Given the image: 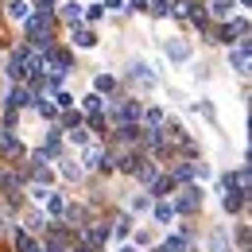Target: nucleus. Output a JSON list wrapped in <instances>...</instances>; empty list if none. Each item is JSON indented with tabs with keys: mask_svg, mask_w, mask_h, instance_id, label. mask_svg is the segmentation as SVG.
<instances>
[{
	"mask_svg": "<svg viewBox=\"0 0 252 252\" xmlns=\"http://www.w3.org/2000/svg\"><path fill=\"white\" fill-rule=\"evenodd\" d=\"M105 90H113V78L109 74H97V94H105Z\"/></svg>",
	"mask_w": 252,
	"mask_h": 252,
	"instance_id": "nucleus-27",
	"label": "nucleus"
},
{
	"mask_svg": "<svg viewBox=\"0 0 252 252\" xmlns=\"http://www.w3.org/2000/svg\"><path fill=\"white\" fill-rule=\"evenodd\" d=\"M210 252H233V249H229V233H225V229H214V233H210Z\"/></svg>",
	"mask_w": 252,
	"mask_h": 252,
	"instance_id": "nucleus-6",
	"label": "nucleus"
},
{
	"mask_svg": "<svg viewBox=\"0 0 252 252\" xmlns=\"http://www.w3.org/2000/svg\"><path fill=\"white\" fill-rule=\"evenodd\" d=\"M214 16L229 20V16H233V0H214Z\"/></svg>",
	"mask_w": 252,
	"mask_h": 252,
	"instance_id": "nucleus-19",
	"label": "nucleus"
},
{
	"mask_svg": "<svg viewBox=\"0 0 252 252\" xmlns=\"http://www.w3.org/2000/svg\"><path fill=\"white\" fill-rule=\"evenodd\" d=\"M136 117H140V105H136V101H125V105L117 109V121H121V125H132Z\"/></svg>",
	"mask_w": 252,
	"mask_h": 252,
	"instance_id": "nucleus-7",
	"label": "nucleus"
},
{
	"mask_svg": "<svg viewBox=\"0 0 252 252\" xmlns=\"http://www.w3.org/2000/svg\"><path fill=\"white\" fill-rule=\"evenodd\" d=\"M74 252H97V249H90V245H78V249H74Z\"/></svg>",
	"mask_w": 252,
	"mask_h": 252,
	"instance_id": "nucleus-33",
	"label": "nucleus"
},
{
	"mask_svg": "<svg viewBox=\"0 0 252 252\" xmlns=\"http://www.w3.org/2000/svg\"><path fill=\"white\" fill-rule=\"evenodd\" d=\"M229 66H233L237 74H249V39H241V43H237V51L229 55Z\"/></svg>",
	"mask_w": 252,
	"mask_h": 252,
	"instance_id": "nucleus-2",
	"label": "nucleus"
},
{
	"mask_svg": "<svg viewBox=\"0 0 252 252\" xmlns=\"http://www.w3.org/2000/svg\"><path fill=\"white\" fill-rule=\"evenodd\" d=\"M0 148H4V156H24V144L12 140V132H0Z\"/></svg>",
	"mask_w": 252,
	"mask_h": 252,
	"instance_id": "nucleus-8",
	"label": "nucleus"
},
{
	"mask_svg": "<svg viewBox=\"0 0 252 252\" xmlns=\"http://www.w3.org/2000/svg\"><path fill=\"white\" fill-rule=\"evenodd\" d=\"M35 97H32V90H24V86H20V90H12V94H8V105H12V109H28V105H32Z\"/></svg>",
	"mask_w": 252,
	"mask_h": 252,
	"instance_id": "nucleus-5",
	"label": "nucleus"
},
{
	"mask_svg": "<svg viewBox=\"0 0 252 252\" xmlns=\"http://www.w3.org/2000/svg\"><path fill=\"white\" fill-rule=\"evenodd\" d=\"M82 105H86L90 113H101V105H105V101H101V94H90L86 101H82Z\"/></svg>",
	"mask_w": 252,
	"mask_h": 252,
	"instance_id": "nucleus-23",
	"label": "nucleus"
},
{
	"mask_svg": "<svg viewBox=\"0 0 252 252\" xmlns=\"http://www.w3.org/2000/svg\"><path fill=\"white\" fill-rule=\"evenodd\" d=\"M70 144H78V148H86V144H90V132H86V128L78 125L74 132H70Z\"/></svg>",
	"mask_w": 252,
	"mask_h": 252,
	"instance_id": "nucleus-21",
	"label": "nucleus"
},
{
	"mask_svg": "<svg viewBox=\"0 0 252 252\" xmlns=\"http://www.w3.org/2000/svg\"><path fill=\"white\" fill-rule=\"evenodd\" d=\"M167 59H171V63H187L190 47H187V43H167Z\"/></svg>",
	"mask_w": 252,
	"mask_h": 252,
	"instance_id": "nucleus-9",
	"label": "nucleus"
},
{
	"mask_svg": "<svg viewBox=\"0 0 252 252\" xmlns=\"http://www.w3.org/2000/svg\"><path fill=\"white\" fill-rule=\"evenodd\" d=\"M175 179H179V183H190V179H194V175H190V167H187V163H179V167H175Z\"/></svg>",
	"mask_w": 252,
	"mask_h": 252,
	"instance_id": "nucleus-26",
	"label": "nucleus"
},
{
	"mask_svg": "<svg viewBox=\"0 0 252 252\" xmlns=\"http://www.w3.org/2000/svg\"><path fill=\"white\" fill-rule=\"evenodd\" d=\"M8 16L12 20H28L32 12H28V0H8Z\"/></svg>",
	"mask_w": 252,
	"mask_h": 252,
	"instance_id": "nucleus-12",
	"label": "nucleus"
},
{
	"mask_svg": "<svg viewBox=\"0 0 252 252\" xmlns=\"http://www.w3.org/2000/svg\"><path fill=\"white\" fill-rule=\"evenodd\" d=\"M63 16L70 24H78V20H82V4H78V0H74V4H63Z\"/></svg>",
	"mask_w": 252,
	"mask_h": 252,
	"instance_id": "nucleus-18",
	"label": "nucleus"
},
{
	"mask_svg": "<svg viewBox=\"0 0 252 252\" xmlns=\"http://www.w3.org/2000/svg\"><path fill=\"white\" fill-rule=\"evenodd\" d=\"M39 4H43V8H51V4H55V0H39Z\"/></svg>",
	"mask_w": 252,
	"mask_h": 252,
	"instance_id": "nucleus-34",
	"label": "nucleus"
},
{
	"mask_svg": "<svg viewBox=\"0 0 252 252\" xmlns=\"http://www.w3.org/2000/svg\"><path fill=\"white\" fill-rule=\"evenodd\" d=\"M128 229H132V221H128V218L117 221V237H128Z\"/></svg>",
	"mask_w": 252,
	"mask_h": 252,
	"instance_id": "nucleus-29",
	"label": "nucleus"
},
{
	"mask_svg": "<svg viewBox=\"0 0 252 252\" xmlns=\"http://www.w3.org/2000/svg\"><path fill=\"white\" fill-rule=\"evenodd\" d=\"M136 175H140V183H144V187H152V183L159 179L156 167H148V163H140V167H136Z\"/></svg>",
	"mask_w": 252,
	"mask_h": 252,
	"instance_id": "nucleus-16",
	"label": "nucleus"
},
{
	"mask_svg": "<svg viewBox=\"0 0 252 252\" xmlns=\"http://www.w3.org/2000/svg\"><path fill=\"white\" fill-rule=\"evenodd\" d=\"M39 113H43V117H51V121H55V117H59V105H47V101H43V105H39Z\"/></svg>",
	"mask_w": 252,
	"mask_h": 252,
	"instance_id": "nucleus-28",
	"label": "nucleus"
},
{
	"mask_svg": "<svg viewBox=\"0 0 252 252\" xmlns=\"http://www.w3.org/2000/svg\"><path fill=\"white\" fill-rule=\"evenodd\" d=\"M121 252H136V249H121Z\"/></svg>",
	"mask_w": 252,
	"mask_h": 252,
	"instance_id": "nucleus-35",
	"label": "nucleus"
},
{
	"mask_svg": "<svg viewBox=\"0 0 252 252\" xmlns=\"http://www.w3.org/2000/svg\"><path fill=\"white\" fill-rule=\"evenodd\" d=\"M152 12H159V16H167L171 8H167V0H156V4H152Z\"/></svg>",
	"mask_w": 252,
	"mask_h": 252,
	"instance_id": "nucleus-31",
	"label": "nucleus"
},
{
	"mask_svg": "<svg viewBox=\"0 0 252 252\" xmlns=\"http://www.w3.org/2000/svg\"><path fill=\"white\" fill-rule=\"evenodd\" d=\"M39 249H43V252H66V237H63V229L55 225V229H51V237H47V245H39Z\"/></svg>",
	"mask_w": 252,
	"mask_h": 252,
	"instance_id": "nucleus-4",
	"label": "nucleus"
},
{
	"mask_svg": "<svg viewBox=\"0 0 252 252\" xmlns=\"http://www.w3.org/2000/svg\"><path fill=\"white\" fill-rule=\"evenodd\" d=\"M132 210H140V214L152 210V198H148V194H136V198H132Z\"/></svg>",
	"mask_w": 252,
	"mask_h": 252,
	"instance_id": "nucleus-24",
	"label": "nucleus"
},
{
	"mask_svg": "<svg viewBox=\"0 0 252 252\" xmlns=\"http://www.w3.org/2000/svg\"><path fill=\"white\" fill-rule=\"evenodd\" d=\"M202 206V190L198 187H187L183 194H179V202H175V214H194Z\"/></svg>",
	"mask_w": 252,
	"mask_h": 252,
	"instance_id": "nucleus-1",
	"label": "nucleus"
},
{
	"mask_svg": "<svg viewBox=\"0 0 252 252\" xmlns=\"http://www.w3.org/2000/svg\"><path fill=\"white\" fill-rule=\"evenodd\" d=\"M241 206H245V194H241V190H237V194H225V210H229V214L241 210Z\"/></svg>",
	"mask_w": 252,
	"mask_h": 252,
	"instance_id": "nucleus-20",
	"label": "nucleus"
},
{
	"mask_svg": "<svg viewBox=\"0 0 252 252\" xmlns=\"http://www.w3.org/2000/svg\"><path fill=\"white\" fill-rule=\"evenodd\" d=\"M55 101H59V109H70V105H74V97H70V94H59Z\"/></svg>",
	"mask_w": 252,
	"mask_h": 252,
	"instance_id": "nucleus-30",
	"label": "nucleus"
},
{
	"mask_svg": "<svg viewBox=\"0 0 252 252\" xmlns=\"http://www.w3.org/2000/svg\"><path fill=\"white\" fill-rule=\"evenodd\" d=\"M16 245H20V252H43V249H39V245L32 241V237L24 233V229H16Z\"/></svg>",
	"mask_w": 252,
	"mask_h": 252,
	"instance_id": "nucleus-14",
	"label": "nucleus"
},
{
	"mask_svg": "<svg viewBox=\"0 0 252 252\" xmlns=\"http://www.w3.org/2000/svg\"><path fill=\"white\" fill-rule=\"evenodd\" d=\"M43 206H47V210H51V214H63V210H66L63 194H51V190H47V198H43Z\"/></svg>",
	"mask_w": 252,
	"mask_h": 252,
	"instance_id": "nucleus-15",
	"label": "nucleus"
},
{
	"mask_svg": "<svg viewBox=\"0 0 252 252\" xmlns=\"http://www.w3.org/2000/svg\"><path fill=\"white\" fill-rule=\"evenodd\" d=\"M148 8V0H132V12H144Z\"/></svg>",
	"mask_w": 252,
	"mask_h": 252,
	"instance_id": "nucleus-32",
	"label": "nucleus"
},
{
	"mask_svg": "<svg viewBox=\"0 0 252 252\" xmlns=\"http://www.w3.org/2000/svg\"><path fill=\"white\" fill-rule=\"evenodd\" d=\"M159 252H194V241H190V233L183 229L179 237H171V241H167V245H163Z\"/></svg>",
	"mask_w": 252,
	"mask_h": 252,
	"instance_id": "nucleus-3",
	"label": "nucleus"
},
{
	"mask_svg": "<svg viewBox=\"0 0 252 252\" xmlns=\"http://www.w3.org/2000/svg\"><path fill=\"white\" fill-rule=\"evenodd\" d=\"M132 78H136V82H144V86H156V74H152L144 63H132Z\"/></svg>",
	"mask_w": 252,
	"mask_h": 252,
	"instance_id": "nucleus-11",
	"label": "nucleus"
},
{
	"mask_svg": "<svg viewBox=\"0 0 252 252\" xmlns=\"http://www.w3.org/2000/svg\"><path fill=\"white\" fill-rule=\"evenodd\" d=\"M171 218H175V206H171V202H159V206H156V221H163V225H167Z\"/></svg>",
	"mask_w": 252,
	"mask_h": 252,
	"instance_id": "nucleus-17",
	"label": "nucleus"
},
{
	"mask_svg": "<svg viewBox=\"0 0 252 252\" xmlns=\"http://www.w3.org/2000/svg\"><path fill=\"white\" fill-rule=\"evenodd\" d=\"M63 175L66 179H82V163H63Z\"/></svg>",
	"mask_w": 252,
	"mask_h": 252,
	"instance_id": "nucleus-25",
	"label": "nucleus"
},
{
	"mask_svg": "<svg viewBox=\"0 0 252 252\" xmlns=\"http://www.w3.org/2000/svg\"><path fill=\"white\" fill-rule=\"evenodd\" d=\"M152 190H156V194H167V190H175V179H171V175H163V179L152 183Z\"/></svg>",
	"mask_w": 252,
	"mask_h": 252,
	"instance_id": "nucleus-22",
	"label": "nucleus"
},
{
	"mask_svg": "<svg viewBox=\"0 0 252 252\" xmlns=\"http://www.w3.org/2000/svg\"><path fill=\"white\" fill-rule=\"evenodd\" d=\"M70 39H74L78 47H94V43H97V35L90 32V28H78V24H74V35H70Z\"/></svg>",
	"mask_w": 252,
	"mask_h": 252,
	"instance_id": "nucleus-10",
	"label": "nucleus"
},
{
	"mask_svg": "<svg viewBox=\"0 0 252 252\" xmlns=\"http://www.w3.org/2000/svg\"><path fill=\"white\" fill-rule=\"evenodd\" d=\"M82 159H86V167H105V152H101L97 144H94V148H86V156H82Z\"/></svg>",
	"mask_w": 252,
	"mask_h": 252,
	"instance_id": "nucleus-13",
	"label": "nucleus"
}]
</instances>
